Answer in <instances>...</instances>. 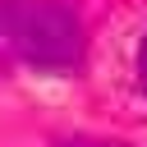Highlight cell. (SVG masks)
Listing matches in <instances>:
<instances>
[{
	"instance_id": "cell-1",
	"label": "cell",
	"mask_w": 147,
	"mask_h": 147,
	"mask_svg": "<svg viewBox=\"0 0 147 147\" xmlns=\"http://www.w3.org/2000/svg\"><path fill=\"white\" fill-rule=\"evenodd\" d=\"M83 18L60 0H0V60L41 74H69L83 64Z\"/></svg>"
},
{
	"instance_id": "cell-2",
	"label": "cell",
	"mask_w": 147,
	"mask_h": 147,
	"mask_svg": "<svg viewBox=\"0 0 147 147\" xmlns=\"http://www.w3.org/2000/svg\"><path fill=\"white\" fill-rule=\"evenodd\" d=\"M60 147H133V142H115V138H64Z\"/></svg>"
},
{
	"instance_id": "cell-3",
	"label": "cell",
	"mask_w": 147,
	"mask_h": 147,
	"mask_svg": "<svg viewBox=\"0 0 147 147\" xmlns=\"http://www.w3.org/2000/svg\"><path fill=\"white\" fill-rule=\"evenodd\" d=\"M138 78H142V87H147V32H142V46H138Z\"/></svg>"
}]
</instances>
